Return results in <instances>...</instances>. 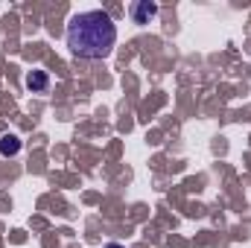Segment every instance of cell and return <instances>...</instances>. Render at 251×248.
<instances>
[{
  "mask_svg": "<svg viewBox=\"0 0 251 248\" xmlns=\"http://www.w3.org/2000/svg\"><path fill=\"white\" fill-rule=\"evenodd\" d=\"M64 41H67V50L76 59H108L114 44H117L114 18L102 9L76 12L67 21Z\"/></svg>",
  "mask_w": 251,
  "mask_h": 248,
  "instance_id": "6da1fadb",
  "label": "cell"
},
{
  "mask_svg": "<svg viewBox=\"0 0 251 248\" xmlns=\"http://www.w3.org/2000/svg\"><path fill=\"white\" fill-rule=\"evenodd\" d=\"M131 21L134 24H149L155 15H158V3H152V0H137V3H131Z\"/></svg>",
  "mask_w": 251,
  "mask_h": 248,
  "instance_id": "7a4b0ae2",
  "label": "cell"
},
{
  "mask_svg": "<svg viewBox=\"0 0 251 248\" xmlns=\"http://www.w3.org/2000/svg\"><path fill=\"white\" fill-rule=\"evenodd\" d=\"M26 88H29L32 94H44V91L50 88L47 70H29V73H26Z\"/></svg>",
  "mask_w": 251,
  "mask_h": 248,
  "instance_id": "3957f363",
  "label": "cell"
},
{
  "mask_svg": "<svg viewBox=\"0 0 251 248\" xmlns=\"http://www.w3.org/2000/svg\"><path fill=\"white\" fill-rule=\"evenodd\" d=\"M21 152V137L18 134H3L0 137V155L3 158H15Z\"/></svg>",
  "mask_w": 251,
  "mask_h": 248,
  "instance_id": "277c9868",
  "label": "cell"
},
{
  "mask_svg": "<svg viewBox=\"0 0 251 248\" xmlns=\"http://www.w3.org/2000/svg\"><path fill=\"white\" fill-rule=\"evenodd\" d=\"M102 248H126V246H120V243H108V246H102Z\"/></svg>",
  "mask_w": 251,
  "mask_h": 248,
  "instance_id": "5b68a950",
  "label": "cell"
}]
</instances>
